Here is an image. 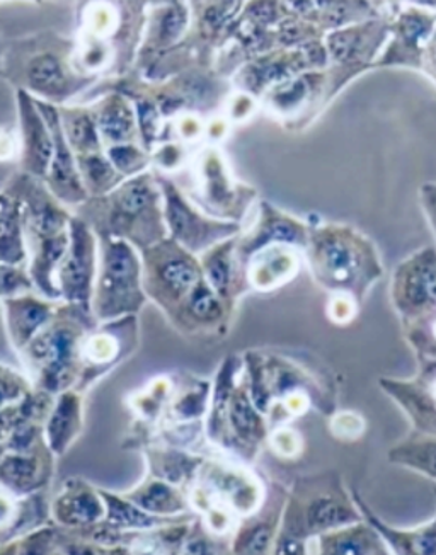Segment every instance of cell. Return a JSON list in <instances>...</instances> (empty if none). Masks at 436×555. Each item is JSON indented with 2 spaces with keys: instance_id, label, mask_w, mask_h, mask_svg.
<instances>
[{
  "instance_id": "ab89813d",
  "label": "cell",
  "mask_w": 436,
  "mask_h": 555,
  "mask_svg": "<svg viewBox=\"0 0 436 555\" xmlns=\"http://www.w3.org/2000/svg\"><path fill=\"white\" fill-rule=\"evenodd\" d=\"M65 552L67 555H106L103 548L91 544H70Z\"/></svg>"
},
{
  "instance_id": "8fae6325",
  "label": "cell",
  "mask_w": 436,
  "mask_h": 555,
  "mask_svg": "<svg viewBox=\"0 0 436 555\" xmlns=\"http://www.w3.org/2000/svg\"><path fill=\"white\" fill-rule=\"evenodd\" d=\"M56 520L65 527H92L106 515L103 496L86 486L74 485L53 504Z\"/></svg>"
},
{
  "instance_id": "d4e9b609",
  "label": "cell",
  "mask_w": 436,
  "mask_h": 555,
  "mask_svg": "<svg viewBox=\"0 0 436 555\" xmlns=\"http://www.w3.org/2000/svg\"><path fill=\"white\" fill-rule=\"evenodd\" d=\"M80 167H82V175L88 176L89 181L95 188H106L115 178L112 164L98 155H88L80 159Z\"/></svg>"
},
{
  "instance_id": "f1b7e54d",
  "label": "cell",
  "mask_w": 436,
  "mask_h": 555,
  "mask_svg": "<svg viewBox=\"0 0 436 555\" xmlns=\"http://www.w3.org/2000/svg\"><path fill=\"white\" fill-rule=\"evenodd\" d=\"M333 431L337 437L355 438L363 431V421L351 413H343L334 417Z\"/></svg>"
},
{
  "instance_id": "3957f363",
  "label": "cell",
  "mask_w": 436,
  "mask_h": 555,
  "mask_svg": "<svg viewBox=\"0 0 436 555\" xmlns=\"http://www.w3.org/2000/svg\"><path fill=\"white\" fill-rule=\"evenodd\" d=\"M379 8L389 20L393 41L373 68L406 67L421 72L426 44L436 26V11L426 2H393Z\"/></svg>"
},
{
  "instance_id": "4fadbf2b",
  "label": "cell",
  "mask_w": 436,
  "mask_h": 555,
  "mask_svg": "<svg viewBox=\"0 0 436 555\" xmlns=\"http://www.w3.org/2000/svg\"><path fill=\"white\" fill-rule=\"evenodd\" d=\"M80 429V401L76 393L60 397L48 417L47 440L55 453H64Z\"/></svg>"
},
{
  "instance_id": "1f68e13d",
  "label": "cell",
  "mask_w": 436,
  "mask_h": 555,
  "mask_svg": "<svg viewBox=\"0 0 436 555\" xmlns=\"http://www.w3.org/2000/svg\"><path fill=\"white\" fill-rule=\"evenodd\" d=\"M273 447L278 453L282 455L292 456L300 450V440L297 435L290 429H282L273 437Z\"/></svg>"
},
{
  "instance_id": "7402d4cb",
  "label": "cell",
  "mask_w": 436,
  "mask_h": 555,
  "mask_svg": "<svg viewBox=\"0 0 436 555\" xmlns=\"http://www.w3.org/2000/svg\"><path fill=\"white\" fill-rule=\"evenodd\" d=\"M65 139L79 151L92 152L100 149V135L95 125L86 113H70L65 115L64 125Z\"/></svg>"
},
{
  "instance_id": "e0dca14e",
  "label": "cell",
  "mask_w": 436,
  "mask_h": 555,
  "mask_svg": "<svg viewBox=\"0 0 436 555\" xmlns=\"http://www.w3.org/2000/svg\"><path fill=\"white\" fill-rule=\"evenodd\" d=\"M128 500L149 515L159 516V518L178 515L187 509L183 496L171 485H167L163 480H155L145 488L139 489L130 494Z\"/></svg>"
},
{
  "instance_id": "7c38bea8",
  "label": "cell",
  "mask_w": 436,
  "mask_h": 555,
  "mask_svg": "<svg viewBox=\"0 0 436 555\" xmlns=\"http://www.w3.org/2000/svg\"><path fill=\"white\" fill-rule=\"evenodd\" d=\"M297 255L283 244L265 247L251 267V282L258 288H273L294 276L297 271Z\"/></svg>"
},
{
  "instance_id": "5b68a950",
  "label": "cell",
  "mask_w": 436,
  "mask_h": 555,
  "mask_svg": "<svg viewBox=\"0 0 436 555\" xmlns=\"http://www.w3.org/2000/svg\"><path fill=\"white\" fill-rule=\"evenodd\" d=\"M77 339L68 327H52L29 343L33 363L40 370V384L44 390L56 392L70 384L76 365Z\"/></svg>"
},
{
  "instance_id": "60d3db41",
  "label": "cell",
  "mask_w": 436,
  "mask_h": 555,
  "mask_svg": "<svg viewBox=\"0 0 436 555\" xmlns=\"http://www.w3.org/2000/svg\"><path fill=\"white\" fill-rule=\"evenodd\" d=\"M0 555H20V542H16V544H11L9 547L2 548V551H0Z\"/></svg>"
},
{
  "instance_id": "f35d334b",
  "label": "cell",
  "mask_w": 436,
  "mask_h": 555,
  "mask_svg": "<svg viewBox=\"0 0 436 555\" xmlns=\"http://www.w3.org/2000/svg\"><path fill=\"white\" fill-rule=\"evenodd\" d=\"M285 404L292 413L300 414L306 411L309 401H307V397L304 393H292V396L286 397Z\"/></svg>"
},
{
  "instance_id": "44dd1931",
  "label": "cell",
  "mask_w": 436,
  "mask_h": 555,
  "mask_svg": "<svg viewBox=\"0 0 436 555\" xmlns=\"http://www.w3.org/2000/svg\"><path fill=\"white\" fill-rule=\"evenodd\" d=\"M29 82L36 91L50 92V94L62 91L65 86V76L59 60L52 55L35 59L29 67Z\"/></svg>"
},
{
  "instance_id": "9a60e30c",
  "label": "cell",
  "mask_w": 436,
  "mask_h": 555,
  "mask_svg": "<svg viewBox=\"0 0 436 555\" xmlns=\"http://www.w3.org/2000/svg\"><path fill=\"white\" fill-rule=\"evenodd\" d=\"M104 506H106L107 527L113 528L116 532H125V530H154V528L166 527L169 524L167 518L149 515V513L140 509L137 504L124 498L113 496L107 492H101Z\"/></svg>"
},
{
  "instance_id": "484cf974",
  "label": "cell",
  "mask_w": 436,
  "mask_h": 555,
  "mask_svg": "<svg viewBox=\"0 0 436 555\" xmlns=\"http://www.w3.org/2000/svg\"><path fill=\"white\" fill-rule=\"evenodd\" d=\"M20 555H55V535L52 530H40L20 540Z\"/></svg>"
},
{
  "instance_id": "4dcf8cb0",
  "label": "cell",
  "mask_w": 436,
  "mask_h": 555,
  "mask_svg": "<svg viewBox=\"0 0 436 555\" xmlns=\"http://www.w3.org/2000/svg\"><path fill=\"white\" fill-rule=\"evenodd\" d=\"M23 288H29V282L20 271L0 268V294L14 295Z\"/></svg>"
},
{
  "instance_id": "7a4b0ae2",
  "label": "cell",
  "mask_w": 436,
  "mask_h": 555,
  "mask_svg": "<svg viewBox=\"0 0 436 555\" xmlns=\"http://www.w3.org/2000/svg\"><path fill=\"white\" fill-rule=\"evenodd\" d=\"M142 304L139 258L125 241H106L95 294V312L101 319H115L137 312Z\"/></svg>"
},
{
  "instance_id": "2e32d148",
  "label": "cell",
  "mask_w": 436,
  "mask_h": 555,
  "mask_svg": "<svg viewBox=\"0 0 436 555\" xmlns=\"http://www.w3.org/2000/svg\"><path fill=\"white\" fill-rule=\"evenodd\" d=\"M0 480L16 494H28L43 485V470L36 456L8 455L0 461Z\"/></svg>"
},
{
  "instance_id": "5bb4252c",
  "label": "cell",
  "mask_w": 436,
  "mask_h": 555,
  "mask_svg": "<svg viewBox=\"0 0 436 555\" xmlns=\"http://www.w3.org/2000/svg\"><path fill=\"white\" fill-rule=\"evenodd\" d=\"M9 306V327L20 346L29 345L41 327L50 321V309L33 298H12Z\"/></svg>"
},
{
  "instance_id": "ffe728a7",
  "label": "cell",
  "mask_w": 436,
  "mask_h": 555,
  "mask_svg": "<svg viewBox=\"0 0 436 555\" xmlns=\"http://www.w3.org/2000/svg\"><path fill=\"white\" fill-rule=\"evenodd\" d=\"M133 116H131L130 107L121 101H112L104 106L100 116L101 135L113 142H125L130 139L133 131Z\"/></svg>"
},
{
  "instance_id": "836d02e7",
  "label": "cell",
  "mask_w": 436,
  "mask_h": 555,
  "mask_svg": "<svg viewBox=\"0 0 436 555\" xmlns=\"http://www.w3.org/2000/svg\"><path fill=\"white\" fill-rule=\"evenodd\" d=\"M21 393H23V389H21V385L14 378L0 375V411H4L9 404L17 401Z\"/></svg>"
},
{
  "instance_id": "e575fe53",
  "label": "cell",
  "mask_w": 436,
  "mask_h": 555,
  "mask_svg": "<svg viewBox=\"0 0 436 555\" xmlns=\"http://www.w3.org/2000/svg\"><path fill=\"white\" fill-rule=\"evenodd\" d=\"M421 72L436 83V26L435 29H433V35L432 38H429L428 44H426L425 55H423V64H421Z\"/></svg>"
},
{
  "instance_id": "9c48e42d",
  "label": "cell",
  "mask_w": 436,
  "mask_h": 555,
  "mask_svg": "<svg viewBox=\"0 0 436 555\" xmlns=\"http://www.w3.org/2000/svg\"><path fill=\"white\" fill-rule=\"evenodd\" d=\"M40 112L47 119L48 127L52 131L53 139V159L50 166V183L53 190L59 193L60 198L68 202H77L84 198L82 184H80L79 175L76 171V164L72 160L70 151H68L67 139H65L62 119H59L55 109L47 104H38Z\"/></svg>"
},
{
  "instance_id": "30bf717a",
  "label": "cell",
  "mask_w": 436,
  "mask_h": 555,
  "mask_svg": "<svg viewBox=\"0 0 436 555\" xmlns=\"http://www.w3.org/2000/svg\"><path fill=\"white\" fill-rule=\"evenodd\" d=\"M21 118H23L24 155L26 167L36 176L50 171L53 159L52 131L43 115L36 112L28 95L21 94Z\"/></svg>"
},
{
  "instance_id": "cb8c5ba5",
  "label": "cell",
  "mask_w": 436,
  "mask_h": 555,
  "mask_svg": "<svg viewBox=\"0 0 436 555\" xmlns=\"http://www.w3.org/2000/svg\"><path fill=\"white\" fill-rule=\"evenodd\" d=\"M187 309L191 318L200 322H214L220 318L222 307L218 301V295L208 283L203 282L193 289V294L187 300Z\"/></svg>"
},
{
  "instance_id": "74e56055",
  "label": "cell",
  "mask_w": 436,
  "mask_h": 555,
  "mask_svg": "<svg viewBox=\"0 0 436 555\" xmlns=\"http://www.w3.org/2000/svg\"><path fill=\"white\" fill-rule=\"evenodd\" d=\"M183 555H218V548L205 539L191 540Z\"/></svg>"
},
{
  "instance_id": "8992f818",
  "label": "cell",
  "mask_w": 436,
  "mask_h": 555,
  "mask_svg": "<svg viewBox=\"0 0 436 555\" xmlns=\"http://www.w3.org/2000/svg\"><path fill=\"white\" fill-rule=\"evenodd\" d=\"M92 274H94V241L88 227L72 222L70 243L60 262V295H64L72 306L88 309L91 300Z\"/></svg>"
},
{
  "instance_id": "d6a6232c",
  "label": "cell",
  "mask_w": 436,
  "mask_h": 555,
  "mask_svg": "<svg viewBox=\"0 0 436 555\" xmlns=\"http://www.w3.org/2000/svg\"><path fill=\"white\" fill-rule=\"evenodd\" d=\"M115 357V345L112 339H107L106 336H98L89 343V358L103 363V361L112 360Z\"/></svg>"
},
{
  "instance_id": "4316f807",
  "label": "cell",
  "mask_w": 436,
  "mask_h": 555,
  "mask_svg": "<svg viewBox=\"0 0 436 555\" xmlns=\"http://www.w3.org/2000/svg\"><path fill=\"white\" fill-rule=\"evenodd\" d=\"M113 166L121 172H136L143 166V154L133 145H116L110 151Z\"/></svg>"
},
{
  "instance_id": "277c9868",
  "label": "cell",
  "mask_w": 436,
  "mask_h": 555,
  "mask_svg": "<svg viewBox=\"0 0 436 555\" xmlns=\"http://www.w3.org/2000/svg\"><path fill=\"white\" fill-rule=\"evenodd\" d=\"M149 283L157 289V297L178 304L187 301L193 289L202 283V270L193 256L178 243L155 247L149 258Z\"/></svg>"
},
{
  "instance_id": "83f0119b",
  "label": "cell",
  "mask_w": 436,
  "mask_h": 555,
  "mask_svg": "<svg viewBox=\"0 0 436 555\" xmlns=\"http://www.w3.org/2000/svg\"><path fill=\"white\" fill-rule=\"evenodd\" d=\"M230 421H232V426L244 435L254 428L253 411L242 397H235L230 404Z\"/></svg>"
},
{
  "instance_id": "603a6c76",
  "label": "cell",
  "mask_w": 436,
  "mask_h": 555,
  "mask_svg": "<svg viewBox=\"0 0 436 555\" xmlns=\"http://www.w3.org/2000/svg\"><path fill=\"white\" fill-rule=\"evenodd\" d=\"M229 249L230 246L215 249L203 262V271L207 274L208 285H210V288L214 289L218 297H223L229 292L230 276H232Z\"/></svg>"
},
{
  "instance_id": "d590c367",
  "label": "cell",
  "mask_w": 436,
  "mask_h": 555,
  "mask_svg": "<svg viewBox=\"0 0 436 555\" xmlns=\"http://www.w3.org/2000/svg\"><path fill=\"white\" fill-rule=\"evenodd\" d=\"M163 23V36H166V38H176L179 33L183 31L187 16H183L181 9H176V11L167 14Z\"/></svg>"
},
{
  "instance_id": "b9f144b4",
  "label": "cell",
  "mask_w": 436,
  "mask_h": 555,
  "mask_svg": "<svg viewBox=\"0 0 436 555\" xmlns=\"http://www.w3.org/2000/svg\"><path fill=\"white\" fill-rule=\"evenodd\" d=\"M435 334H436V325H435Z\"/></svg>"
},
{
  "instance_id": "8d00e7d4",
  "label": "cell",
  "mask_w": 436,
  "mask_h": 555,
  "mask_svg": "<svg viewBox=\"0 0 436 555\" xmlns=\"http://www.w3.org/2000/svg\"><path fill=\"white\" fill-rule=\"evenodd\" d=\"M421 203L425 207L428 219L432 220L436 231V184H426L421 190Z\"/></svg>"
},
{
  "instance_id": "6da1fadb",
  "label": "cell",
  "mask_w": 436,
  "mask_h": 555,
  "mask_svg": "<svg viewBox=\"0 0 436 555\" xmlns=\"http://www.w3.org/2000/svg\"><path fill=\"white\" fill-rule=\"evenodd\" d=\"M387 38H390V23L384 14L334 29L324 36L328 52L325 72L330 76L334 95L339 94L355 77L373 68Z\"/></svg>"
},
{
  "instance_id": "52a82bcc",
  "label": "cell",
  "mask_w": 436,
  "mask_h": 555,
  "mask_svg": "<svg viewBox=\"0 0 436 555\" xmlns=\"http://www.w3.org/2000/svg\"><path fill=\"white\" fill-rule=\"evenodd\" d=\"M164 196H166V219L175 235L176 243L190 250H200L214 243L217 238L226 237V225H215L198 217V214L191 210L190 205L183 202L178 191L171 184H164Z\"/></svg>"
},
{
  "instance_id": "d6986e66",
  "label": "cell",
  "mask_w": 436,
  "mask_h": 555,
  "mask_svg": "<svg viewBox=\"0 0 436 555\" xmlns=\"http://www.w3.org/2000/svg\"><path fill=\"white\" fill-rule=\"evenodd\" d=\"M188 527L163 528V530H148L142 535L131 540V555H181Z\"/></svg>"
},
{
  "instance_id": "f546056e",
  "label": "cell",
  "mask_w": 436,
  "mask_h": 555,
  "mask_svg": "<svg viewBox=\"0 0 436 555\" xmlns=\"http://www.w3.org/2000/svg\"><path fill=\"white\" fill-rule=\"evenodd\" d=\"M355 310L357 307H355L354 298L348 295H336L330 304V318L334 322L345 324L354 319Z\"/></svg>"
},
{
  "instance_id": "ba28073f",
  "label": "cell",
  "mask_w": 436,
  "mask_h": 555,
  "mask_svg": "<svg viewBox=\"0 0 436 555\" xmlns=\"http://www.w3.org/2000/svg\"><path fill=\"white\" fill-rule=\"evenodd\" d=\"M113 225L119 229V234H128L137 238V223L148 225L157 211V193L148 178H137L116 191L113 196Z\"/></svg>"
},
{
  "instance_id": "ac0fdd59",
  "label": "cell",
  "mask_w": 436,
  "mask_h": 555,
  "mask_svg": "<svg viewBox=\"0 0 436 555\" xmlns=\"http://www.w3.org/2000/svg\"><path fill=\"white\" fill-rule=\"evenodd\" d=\"M23 259L20 207L11 199H2L0 202V261L5 264H17Z\"/></svg>"
}]
</instances>
